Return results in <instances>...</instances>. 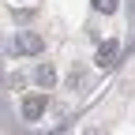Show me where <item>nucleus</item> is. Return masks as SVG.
I'll return each mask as SVG.
<instances>
[{"mask_svg": "<svg viewBox=\"0 0 135 135\" xmlns=\"http://www.w3.org/2000/svg\"><path fill=\"white\" fill-rule=\"evenodd\" d=\"M41 49H45V38H41V34H38V30H23L19 38L8 45V53H11V56H23V53L34 56V53H41Z\"/></svg>", "mask_w": 135, "mask_h": 135, "instance_id": "f257e3e1", "label": "nucleus"}, {"mask_svg": "<svg viewBox=\"0 0 135 135\" xmlns=\"http://www.w3.org/2000/svg\"><path fill=\"white\" fill-rule=\"evenodd\" d=\"M45 94H26L23 98V120H41V113H45Z\"/></svg>", "mask_w": 135, "mask_h": 135, "instance_id": "f03ea898", "label": "nucleus"}, {"mask_svg": "<svg viewBox=\"0 0 135 135\" xmlns=\"http://www.w3.org/2000/svg\"><path fill=\"white\" fill-rule=\"evenodd\" d=\"M116 56H120V45L109 38V41H101V45H98V56H94V60H98V68H113Z\"/></svg>", "mask_w": 135, "mask_h": 135, "instance_id": "7ed1b4c3", "label": "nucleus"}, {"mask_svg": "<svg viewBox=\"0 0 135 135\" xmlns=\"http://www.w3.org/2000/svg\"><path fill=\"white\" fill-rule=\"evenodd\" d=\"M34 79H38L41 90H53V86H56V71H53V64H41L38 71H34Z\"/></svg>", "mask_w": 135, "mask_h": 135, "instance_id": "20e7f679", "label": "nucleus"}, {"mask_svg": "<svg viewBox=\"0 0 135 135\" xmlns=\"http://www.w3.org/2000/svg\"><path fill=\"white\" fill-rule=\"evenodd\" d=\"M90 4H94L98 11H105V15H113V11H116V0H90Z\"/></svg>", "mask_w": 135, "mask_h": 135, "instance_id": "39448f33", "label": "nucleus"}, {"mask_svg": "<svg viewBox=\"0 0 135 135\" xmlns=\"http://www.w3.org/2000/svg\"><path fill=\"white\" fill-rule=\"evenodd\" d=\"M83 83H86V79H83V71H71V75H68V86H71V90L83 86Z\"/></svg>", "mask_w": 135, "mask_h": 135, "instance_id": "423d86ee", "label": "nucleus"}]
</instances>
